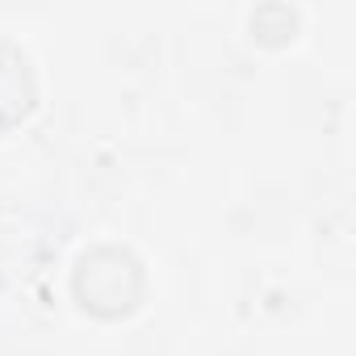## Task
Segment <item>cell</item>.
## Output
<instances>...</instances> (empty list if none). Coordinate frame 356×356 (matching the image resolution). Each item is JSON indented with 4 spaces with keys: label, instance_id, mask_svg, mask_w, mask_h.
<instances>
[{
    "label": "cell",
    "instance_id": "1",
    "mask_svg": "<svg viewBox=\"0 0 356 356\" xmlns=\"http://www.w3.org/2000/svg\"><path fill=\"white\" fill-rule=\"evenodd\" d=\"M72 298L92 318H130L147 298V268L122 243H97L76 256L72 268Z\"/></svg>",
    "mask_w": 356,
    "mask_h": 356
},
{
    "label": "cell",
    "instance_id": "2",
    "mask_svg": "<svg viewBox=\"0 0 356 356\" xmlns=\"http://www.w3.org/2000/svg\"><path fill=\"white\" fill-rule=\"evenodd\" d=\"M38 105V80L30 55L13 42L0 38V134L22 126Z\"/></svg>",
    "mask_w": 356,
    "mask_h": 356
},
{
    "label": "cell",
    "instance_id": "3",
    "mask_svg": "<svg viewBox=\"0 0 356 356\" xmlns=\"http://www.w3.org/2000/svg\"><path fill=\"white\" fill-rule=\"evenodd\" d=\"M248 26H252V38L260 47H285V42L298 38V9H289V5H260Z\"/></svg>",
    "mask_w": 356,
    "mask_h": 356
}]
</instances>
